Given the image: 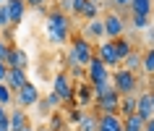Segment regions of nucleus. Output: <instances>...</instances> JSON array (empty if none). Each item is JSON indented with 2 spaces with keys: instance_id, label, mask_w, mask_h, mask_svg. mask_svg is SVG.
<instances>
[{
  "instance_id": "nucleus-1",
  "label": "nucleus",
  "mask_w": 154,
  "mask_h": 131,
  "mask_svg": "<svg viewBox=\"0 0 154 131\" xmlns=\"http://www.w3.org/2000/svg\"><path fill=\"white\" fill-rule=\"evenodd\" d=\"M45 29H47V37L57 45H65V42H71V21L68 16H63L60 11H47V16H45Z\"/></svg>"
},
{
  "instance_id": "nucleus-2",
  "label": "nucleus",
  "mask_w": 154,
  "mask_h": 131,
  "mask_svg": "<svg viewBox=\"0 0 154 131\" xmlns=\"http://www.w3.org/2000/svg\"><path fill=\"white\" fill-rule=\"evenodd\" d=\"M91 58H94V45H89L81 37H71V45H68V68H73V66L86 68Z\"/></svg>"
},
{
  "instance_id": "nucleus-3",
  "label": "nucleus",
  "mask_w": 154,
  "mask_h": 131,
  "mask_svg": "<svg viewBox=\"0 0 154 131\" xmlns=\"http://www.w3.org/2000/svg\"><path fill=\"white\" fill-rule=\"evenodd\" d=\"M110 81H112V89L118 92L120 97H128V94H133V92L138 89V76L131 74V71H125L123 66L110 74Z\"/></svg>"
},
{
  "instance_id": "nucleus-4",
  "label": "nucleus",
  "mask_w": 154,
  "mask_h": 131,
  "mask_svg": "<svg viewBox=\"0 0 154 131\" xmlns=\"http://www.w3.org/2000/svg\"><path fill=\"white\" fill-rule=\"evenodd\" d=\"M52 92H55L60 102H73L76 100V81H73L68 71H57L55 79H52Z\"/></svg>"
},
{
  "instance_id": "nucleus-5",
  "label": "nucleus",
  "mask_w": 154,
  "mask_h": 131,
  "mask_svg": "<svg viewBox=\"0 0 154 131\" xmlns=\"http://www.w3.org/2000/svg\"><path fill=\"white\" fill-rule=\"evenodd\" d=\"M102 24H105V37L107 40H120V37H125V18L120 13H107L102 18Z\"/></svg>"
},
{
  "instance_id": "nucleus-6",
  "label": "nucleus",
  "mask_w": 154,
  "mask_h": 131,
  "mask_svg": "<svg viewBox=\"0 0 154 131\" xmlns=\"http://www.w3.org/2000/svg\"><path fill=\"white\" fill-rule=\"evenodd\" d=\"M13 102H16L21 110H26V107H34L37 102H39V89H37V84H24L21 89L13 94Z\"/></svg>"
},
{
  "instance_id": "nucleus-7",
  "label": "nucleus",
  "mask_w": 154,
  "mask_h": 131,
  "mask_svg": "<svg viewBox=\"0 0 154 131\" xmlns=\"http://www.w3.org/2000/svg\"><path fill=\"white\" fill-rule=\"evenodd\" d=\"M94 53H97V58L107 66V68H120V58H118V50H115L112 40H102Z\"/></svg>"
},
{
  "instance_id": "nucleus-8",
  "label": "nucleus",
  "mask_w": 154,
  "mask_h": 131,
  "mask_svg": "<svg viewBox=\"0 0 154 131\" xmlns=\"http://www.w3.org/2000/svg\"><path fill=\"white\" fill-rule=\"evenodd\" d=\"M118 105H120V94L115 89H110L107 94L94 100V107H97V113L102 115H118Z\"/></svg>"
},
{
  "instance_id": "nucleus-9",
  "label": "nucleus",
  "mask_w": 154,
  "mask_h": 131,
  "mask_svg": "<svg viewBox=\"0 0 154 131\" xmlns=\"http://www.w3.org/2000/svg\"><path fill=\"white\" fill-rule=\"evenodd\" d=\"M110 74H112V71H110V68H107V66L97 58V53H94V58H91L89 66H86V81H89V84L107 81V79H110Z\"/></svg>"
},
{
  "instance_id": "nucleus-10",
  "label": "nucleus",
  "mask_w": 154,
  "mask_h": 131,
  "mask_svg": "<svg viewBox=\"0 0 154 131\" xmlns=\"http://www.w3.org/2000/svg\"><path fill=\"white\" fill-rule=\"evenodd\" d=\"M102 37H105V24H102V18H91V21H86V26H84V34L81 40H86L91 45H99L102 42Z\"/></svg>"
},
{
  "instance_id": "nucleus-11",
  "label": "nucleus",
  "mask_w": 154,
  "mask_h": 131,
  "mask_svg": "<svg viewBox=\"0 0 154 131\" xmlns=\"http://www.w3.org/2000/svg\"><path fill=\"white\" fill-rule=\"evenodd\" d=\"M3 84H5V87L13 92V94H16V92L24 87V84H29V79H26V71H24V68H8V76H5V81H3Z\"/></svg>"
},
{
  "instance_id": "nucleus-12",
  "label": "nucleus",
  "mask_w": 154,
  "mask_h": 131,
  "mask_svg": "<svg viewBox=\"0 0 154 131\" xmlns=\"http://www.w3.org/2000/svg\"><path fill=\"white\" fill-rule=\"evenodd\" d=\"M136 115L141 121H149L154 118V105H152V97H149V92H141L136 97Z\"/></svg>"
},
{
  "instance_id": "nucleus-13",
  "label": "nucleus",
  "mask_w": 154,
  "mask_h": 131,
  "mask_svg": "<svg viewBox=\"0 0 154 131\" xmlns=\"http://www.w3.org/2000/svg\"><path fill=\"white\" fill-rule=\"evenodd\" d=\"M5 66H8V68H24V71H26V66H29V55H26V50H21V47L13 45V47L8 50Z\"/></svg>"
},
{
  "instance_id": "nucleus-14",
  "label": "nucleus",
  "mask_w": 154,
  "mask_h": 131,
  "mask_svg": "<svg viewBox=\"0 0 154 131\" xmlns=\"http://www.w3.org/2000/svg\"><path fill=\"white\" fill-rule=\"evenodd\" d=\"M5 8H8L11 26H18L24 21V13H26V3L24 0H5Z\"/></svg>"
},
{
  "instance_id": "nucleus-15",
  "label": "nucleus",
  "mask_w": 154,
  "mask_h": 131,
  "mask_svg": "<svg viewBox=\"0 0 154 131\" xmlns=\"http://www.w3.org/2000/svg\"><path fill=\"white\" fill-rule=\"evenodd\" d=\"M97 131H123V118L120 115H99Z\"/></svg>"
},
{
  "instance_id": "nucleus-16",
  "label": "nucleus",
  "mask_w": 154,
  "mask_h": 131,
  "mask_svg": "<svg viewBox=\"0 0 154 131\" xmlns=\"http://www.w3.org/2000/svg\"><path fill=\"white\" fill-rule=\"evenodd\" d=\"M131 8V16H152V8H154V0H131L128 3Z\"/></svg>"
},
{
  "instance_id": "nucleus-17",
  "label": "nucleus",
  "mask_w": 154,
  "mask_h": 131,
  "mask_svg": "<svg viewBox=\"0 0 154 131\" xmlns=\"http://www.w3.org/2000/svg\"><path fill=\"white\" fill-rule=\"evenodd\" d=\"M26 123H29V118H26V110L16 107V110H11V113H8V126H11V131H21Z\"/></svg>"
},
{
  "instance_id": "nucleus-18",
  "label": "nucleus",
  "mask_w": 154,
  "mask_h": 131,
  "mask_svg": "<svg viewBox=\"0 0 154 131\" xmlns=\"http://www.w3.org/2000/svg\"><path fill=\"white\" fill-rule=\"evenodd\" d=\"M97 123H99V113H91V110H84L81 121L76 129L79 131H97Z\"/></svg>"
},
{
  "instance_id": "nucleus-19",
  "label": "nucleus",
  "mask_w": 154,
  "mask_h": 131,
  "mask_svg": "<svg viewBox=\"0 0 154 131\" xmlns=\"http://www.w3.org/2000/svg\"><path fill=\"white\" fill-rule=\"evenodd\" d=\"M141 55H144V53H141V50H136V47H133V50H131V53H128V55H125V60H123V68H125V71H131V74H136V71H138V68H141Z\"/></svg>"
},
{
  "instance_id": "nucleus-20",
  "label": "nucleus",
  "mask_w": 154,
  "mask_h": 131,
  "mask_svg": "<svg viewBox=\"0 0 154 131\" xmlns=\"http://www.w3.org/2000/svg\"><path fill=\"white\" fill-rule=\"evenodd\" d=\"M76 100H79V107H81V110H84L86 105H91V102H94L89 81H86V84H79V87H76Z\"/></svg>"
},
{
  "instance_id": "nucleus-21",
  "label": "nucleus",
  "mask_w": 154,
  "mask_h": 131,
  "mask_svg": "<svg viewBox=\"0 0 154 131\" xmlns=\"http://www.w3.org/2000/svg\"><path fill=\"white\" fill-rule=\"evenodd\" d=\"M118 113H120V118H125V115H133V113H136V97H133V94H128V97H120Z\"/></svg>"
},
{
  "instance_id": "nucleus-22",
  "label": "nucleus",
  "mask_w": 154,
  "mask_h": 131,
  "mask_svg": "<svg viewBox=\"0 0 154 131\" xmlns=\"http://www.w3.org/2000/svg\"><path fill=\"white\" fill-rule=\"evenodd\" d=\"M144 126H146V121H141L136 113L123 118V131H144Z\"/></svg>"
},
{
  "instance_id": "nucleus-23",
  "label": "nucleus",
  "mask_w": 154,
  "mask_h": 131,
  "mask_svg": "<svg viewBox=\"0 0 154 131\" xmlns=\"http://www.w3.org/2000/svg\"><path fill=\"white\" fill-rule=\"evenodd\" d=\"M141 68H144V74L154 76V45L146 47V53L141 55Z\"/></svg>"
},
{
  "instance_id": "nucleus-24",
  "label": "nucleus",
  "mask_w": 154,
  "mask_h": 131,
  "mask_svg": "<svg viewBox=\"0 0 154 131\" xmlns=\"http://www.w3.org/2000/svg\"><path fill=\"white\" fill-rule=\"evenodd\" d=\"M112 42H115V50H118V58H120V63H123V60H125V55L133 50V45H131L125 37H120V40H112Z\"/></svg>"
},
{
  "instance_id": "nucleus-25",
  "label": "nucleus",
  "mask_w": 154,
  "mask_h": 131,
  "mask_svg": "<svg viewBox=\"0 0 154 131\" xmlns=\"http://www.w3.org/2000/svg\"><path fill=\"white\" fill-rule=\"evenodd\" d=\"M89 87H91V97L97 100V97H102V94H107L112 89V81L107 79V81H97V84H89Z\"/></svg>"
},
{
  "instance_id": "nucleus-26",
  "label": "nucleus",
  "mask_w": 154,
  "mask_h": 131,
  "mask_svg": "<svg viewBox=\"0 0 154 131\" xmlns=\"http://www.w3.org/2000/svg\"><path fill=\"white\" fill-rule=\"evenodd\" d=\"M81 18H84V21H91V18H99V3H97V0H89V3H86V8H84Z\"/></svg>"
},
{
  "instance_id": "nucleus-27",
  "label": "nucleus",
  "mask_w": 154,
  "mask_h": 131,
  "mask_svg": "<svg viewBox=\"0 0 154 131\" xmlns=\"http://www.w3.org/2000/svg\"><path fill=\"white\" fill-rule=\"evenodd\" d=\"M81 115H84V110H81L79 105H73L71 110H68V115H63V118H65V123H68V129H71V126H79Z\"/></svg>"
},
{
  "instance_id": "nucleus-28",
  "label": "nucleus",
  "mask_w": 154,
  "mask_h": 131,
  "mask_svg": "<svg viewBox=\"0 0 154 131\" xmlns=\"http://www.w3.org/2000/svg\"><path fill=\"white\" fill-rule=\"evenodd\" d=\"M63 129H65L63 113H50V126H47V131H63Z\"/></svg>"
},
{
  "instance_id": "nucleus-29",
  "label": "nucleus",
  "mask_w": 154,
  "mask_h": 131,
  "mask_svg": "<svg viewBox=\"0 0 154 131\" xmlns=\"http://www.w3.org/2000/svg\"><path fill=\"white\" fill-rule=\"evenodd\" d=\"M42 102H45V107H47L50 113H57V107L63 105V102H60V97H57L55 92H47V97L42 100Z\"/></svg>"
},
{
  "instance_id": "nucleus-30",
  "label": "nucleus",
  "mask_w": 154,
  "mask_h": 131,
  "mask_svg": "<svg viewBox=\"0 0 154 131\" xmlns=\"http://www.w3.org/2000/svg\"><path fill=\"white\" fill-rule=\"evenodd\" d=\"M131 26H133L136 32H144L146 26H149V18L146 16H131Z\"/></svg>"
},
{
  "instance_id": "nucleus-31",
  "label": "nucleus",
  "mask_w": 154,
  "mask_h": 131,
  "mask_svg": "<svg viewBox=\"0 0 154 131\" xmlns=\"http://www.w3.org/2000/svg\"><path fill=\"white\" fill-rule=\"evenodd\" d=\"M11 102H13V92H11L5 84H0V105L5 107V105H11Z\"/></svg>"
},
{
  "instance_id": "nucleus-32",
  "label": "nucleus",
  "mask_w": 154,
  "mask_h": 131,
  "mask_svg": "<svg viewBox=\"0 0 154 131\" xmlns=\"http://www.w3.org/2000/svg\"><path fill=\"white\" fill-rule=\"evenodd\" d=\"M57 5H60V13H63V16H68V13H73V3L71 0H57Z\"/></svg>"
},
{
  "instance_id": "nucleus-33",
  "label": "nucleus",
  "mask_w": 154,
  "mask_h": 131,
  "mask_svg": "<svg viewBox=\"0 0 154 131\" xmlns=\"http://www.w3.org/2000/svg\"><path fill=\"white\" fill-rule=\"evenodd\" d=\"M73 3V16H81L84 13V8H86V3H89V0H71Z\"/></svg>"
},
{
  "instance_id": "nucleus-34",
  "label": "nucleus",
  "mask_w": 154,
  "mask_h": 131,
  "mask_svg": "<svg viewBox=\"0 0 154 131\" xmlns=\"http://www.w3.org/2000/svg\"><path fill=\"white\" fill-rule=\"evenodd\" d=\"M26 8H34V11H45V5H47V0H24Z\"/></svg>"
},
{
  "instance_id": "nucleus-35",
  "label": "nucleus",
  "mask_w": 154,
  "mask_h": 131,
  "mask_svg": "<svg viewBox=\"0 0 154 131\" xmlns=\"http://www.w3.org/2000/svg\"><path fill=\"white\" fill-rule=\"evenodd\" d=\"M13 47V45H8V42L5 40H0V60H3V63H5V58H8V50Z\"/></svg>"
},
{
  "instance_id": "nucleus-36",
  "label": "nucleus",
  "mask_w": 154,
  "mask_h": 131,
  "mask_svg": "<svg viewBox=\"0 0 154 131\" xmlns=\"http://www.w3.org/2000/svg\"><path fill=\"white\" fill-rule=\"evenodd\" d=\"M5 76H8V66H5L3 60H0V84L5 81Z\"/></svg>"
},
{
  "instance_id": "nucleus-37",
  "label": "nucleus",
  "mask_w": 154,
  "mask_h": 131,
  "mask_svg": "<svg viewBox=\"0 0 154 131\" xmlns=\"http://www.w3.org/2000/svg\"><path fill=\"white\" fill-rule=\"evenodd\" d=\"M5 118H8V110H5V107L0 105V121H5Z\"/></svg>"
},
{
  "instance_id": "nucleus-38",
  "label": "nucleus",
  "mask_w": 154,
  "mask_h": 131,
  "mask_svg": "<svg viewBox=\"0 0 154 131\" xmlns=\"http://www.w3.org/2000/svg\"><path fill=\"white\" fill-rule=\"evenodd\" d=\"M128 3L131 0H115V5H120V8H128Z\"/></svg>"
},
{
  "instance_id": "nucleus-39",
  "label": "nucleus",
  "mask_w": 154,
  "mask_h": 131,
  "mask_svg": "<svg viewBox=\"0 0 154 131\" xmlns=\"http://www.w3.org/2000/svg\"><path fill=\"white\" fill-rule=\"evenodd\" d=\"M149 97H152V105H154V87L149 89Z\"/></svg>"
},
{
  "instance_id": "nucleus-40",
  "label": "nucleus",
  "mask_w": 154,
  "mask_h": 131,
  "mask_svg": "<svg viewBox=\"0 0 154 131\" xmlns=\"http://www.w3.org/2000/svg\"><path fill=\"white\" fill-rule=\"evenodd\" d=\"M63 131H73V129H68V126H65V129H63Z\"/></svg>"
},
{
  "instance_id": "nucleus-41",
  "label": "nucleus",
  "mask_w": 154,
  "mask_h": 131,
  "mask_svg": "<svg viewBox=\"0 0 154 131\" xmlns=\"http://www.w3.org/2000/svg\"><path fill=\"white\" fill-rule=\"evenodd\" d=\"M37 131H47V129H37Z\"/></svg>"
},
{
  "instance_id": "nucleus-42",
  "label": "nucleus",
  "mask_w": 154,
  "mask_h": 131,
  "mask_svg": "<svg viewBox=\"0 0 154 131\" xmlns=\"http://www.w3.org/2000/svg\"><path fill=\"white\" fill-rule=\"evenodd\" d=\"M3 3H5V0H0V5H3Z\"/></svg>"
},
{
  "instance_id": "nucleus-43",
  "label": "nucleus",
  "mask_w": 154,
  "mask_h": 131,
  "mask_svg": "<svg viewBox=\"0 0 154 131\" xmlns=\"http://www.w3.org/2000/svg\"><path fill=\"white\" fill-rule=\"evenodd\" d=\"M0 40H3V32H0Z\"/></svg>"
},
{
  "instance_id": "nucleus-44",
  "label": "nucleus",
  "mask_w": 154,
  "mask_h": 131,
  "mask_svg": "<svg viewBox=\"0 0 154 131\" xmlns=\"http://www.w3.org/2000/svg\"><path fill=\"white\" fill-rule=\"evenodd\" d=\"M152 16H154V8H152Z\"/></svg>"
}]
</instances>
